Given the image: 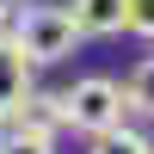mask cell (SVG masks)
I'll list each match as a JSON object with an SVG mask.
<instances>
[{"label":"cell","instance_id":"9","mask_svg":"<svg viewBox=\"0 0 154 154\" xmlns=\"http://www.w3.org/2000/svg\"><path fill=\"white\" fill-rule=\"evenodd\" d=\"M130 31L136 37H154V0H130Z\"/></svg>","mask_w":154,"mask_h":154},{"label":"cell","instance_id":"8","mask_svg":"<svg viewBox=\"0 0 154 154\" xmlns=\"http://www.w3.org/2000/svg\"><path fill=\"white\" fill-rule=\"evenodd\" d=\"M0 154H56V142L25 136V130H6V136H0Z\"/></svg>","mask_w":154,"mask_h":154},{"label":"cell","instance_id":"2","mask_svg":"<svg viewBox=\"0 0 154 154\" xmlns=\"http://www.w3.org/2000/svg\"><path fill=\"white\" fill-rule=\"evenodd\" d=\"M62 117H68V130H80L86 142L123 130V86L105 80V74H86V80H74L68 93H62Z\"/></svg>","mask_w":154,"mask_h":154},{"label":"cell","instance_id":"6","mask_svg":"<svg viewBox=\"0 0 154 154\" xmlns=\"http://www.w3.org/2000/svg\"><path fill=\"white\" fill-rule=\"evenodd\" d=\"M123 111L154 117V56H142V62H136V74L123 80Z\"/></svg>","mask_w":154,"mask_h":154},{"label":"cell","instance_id":"5","mask_svg":"<svg viewBox=\"0 0 154 154\" xmlns=\"http://www.w3.org/2000/svg\"><path fill=\"white\" fill-rule=\"evenodd\" d=\"M12 130L56 142V130H68V117H62V93H37V86H31V99H25V111L12 117Z\"/></svg>","mask_w":154,"mask_h":154},{"label":"cell","instance_id":"7","mask_svg":"<svg viewBox=\"0 0 154 154\" xmlns=\"http://www.w3.org/2000/svg\"><path fill=\"white\" fill-rule=\"evenodd\" d=\"M86 154H154V142L142 130H130V123H123V130H111V136H99V142H86Z\"/></svg>","mask_w":154,"mask_h":154},{"label":"cell","instance_id":"3","mask_svg":"<svg viewBox=\"0 0 154 154\" xmlns=\"http://www.w3.org/2000/svg\"><path fill=\"white\" fill-rule=\"evenodd\" d=\"M25 99H31V62L12 49V37H0V123H6V130L25 111Z\"/></svg>","mask_w":154,"mask_h":154},{"label":"cell","instance_id":"1","mask_svg":"<svg viewBox=\"0 0 154 154\" xmlns=\"http://www.w3.org/2000/svg\"><path fill=\"white\" fill-rule=\"evenodd\" d=\"M6 37H12V49H19L31 68H49V62L74 56V43H80L68 6H19V19H12Z\"/></svg>","mask_w":154,"mask_h":154},{"label":"cell","instance_id":"4","mask_svg":"<svg viewBox=\"0 0 154 154\" xmlns=\"http://www.w3.org/2000/svg\"><path fill=\"white\" fill-rule=\"evenodd\" d=\"M74 31L80 37H117L130 31V0H74Z\"/></svg>","mask_w":154,"mask_h":154}]
</instances>
